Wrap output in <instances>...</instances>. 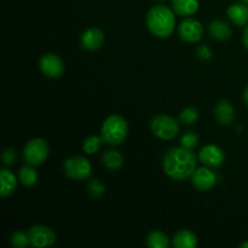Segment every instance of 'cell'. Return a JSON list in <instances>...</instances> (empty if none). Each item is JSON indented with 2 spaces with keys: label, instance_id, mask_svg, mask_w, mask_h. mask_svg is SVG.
I'll use <instances>...</instances> for the list:
<instances>
[{
  "label": "cell",
  "instance_id": "obj_1",
  "mask_svg": "<svg viewBox=\"0 0 248 248\" xmlns=\"http://www.w3.org/2000/svg\"><path fill=\"white\" fill-rule=\"evenodd\" d=\"M196 156L193 150L184 147L170 148L162 159V169L170 178L183 181L196 170Z\"/></svg>",
  "mask_w": 248,
  "mask_h": 248
},
{
  "label": "cell",
  "instance_id": "obj_2",
  "mask_svg": "<svg viewBox=\"0 0 248 248\" xmlns=\"http://www.w3.org/2000/svg\"><path fill=\"white\" fill-rule=\"evenodd\" d=\"M147 27L156 38H170L176 27L174 11L165 5H155L147 14Z\"/></svg>",
  "mask_w": 248,
  "mask_h": 248
},
{
  "label": "cell",
  "instance_id": "obj_3",
  "mask_svg": "<svg viewBox=\"0 0 248 248\" xmlns=\"http://www.w3.org/2000/svg\"><path fill=\"white\" fill-rule=\"evenodd\" d=\"M128 124L120 115H110L104 120L101 128V137L109 145H119L127 138Z\"/></svg>",
  "mask_w": 248,
  "mask_h": 248
},
{
  "label": "cell",
  "instance_id": "obj_4",
  "mask_svg": "<svg viewBox=\"0 0 248 248\" xmlns=\"http://www.w3.org/2000/svg\"><path fill=\"white\" fill-rule=\"evenodd\" d=\"M150 130L155 137L164 140H171L178 135L179 124L172 116L159 114L150 121Z\"/></svg>",
  "mask_w": 248,
  "mask_h": 248
},
{
  "label": "cell",
  "instance_id": "obj_5",
  "mask_svg": "<svg viewBox=\"0 0 248 248\" xmlns=\"http://www.w3.org/2000/svg\"><path fill=\"white\" fill-rule=\"evenodd\" d=\"M50 154V147L43 138H33L23 148V159L31 166H40Z\"/></svg>",
  "mask_w": 248,
  "mask_h": 248
},
{
  "label": "cell",
  "instance_id": "obj_6",
  "mask_svg": "<svg viewBox=\"0 0 248 248\" xmlns=\"http://www.w3.org/2000/svg\"><path fill=\"white\" fill-rule=\"evenodd\" d=\"M63 171L65 176L74 181H86L92 174L91 162L84 156H72L63 164Z\"/></svg>",
  "mask_w": 248,
  "mask_h": 248
},
{
  "label": "cell",
  "instance_id": "obj_7",
  "mask_svg": "<svg viewBox=\"0 0 248 248\" xmlns=\"http://www.w3.org/2000/svg\"><path fill=\"white\" fill-rule=\"evenodd\" d=\"M28 236L31 246L36 248L51 247L56 242V234L46 225L36 224L28 229Z\"/></svg>",
  "mask_w": 248,
  "mask_h": 248
},
{
  "label": "cell",
  "instance_id": "obj_8",
  "mask_svg": "<svg viewBox=\"0 0 248 248\" xmlns=\"http://www.w3.org/2000/svg\"><path fill=\"white\" fill-rule=\"evenodd\" d=\"M178 35L186 43H199L203 36V27L198 19L186 18L178 26Z\"/></svg>",
  "mask_w": 248,
  "mask_h": 248
},
{
  "label": "cell",
  "instance_id": "obj_9",
  "mask_svg": "<svg viewBox=\"0 0 248 248\" xmlns=\"http://www.w3.org/2000/svg\"><path fill=\"white\" fill-rule=\"evenodd\" d=\"M39 67H40L41 73L51 79L61 78L64 73V64H63L62 60L55 53H45L40 58Z\"/></svg>",
  "mask_w": 248,
  "mask_h": 248
},
{
  "label": "cell",
  "instance_id": "obj_10",
  "mask_svg": "<svg viewBox=\"0 0 248 248\" xmlns=\"http://www.w3.org/2000/svg\"><path fill=\"white\" fill-rule=\"evenodd\" d=\"M199 160L210 169H217L224 164L225 154L222 148L213 144H207L201 148L199 152Z\"/></svg>",
  "mask_w": 248,
  "mask_h": 248
},
{
  "label": "cell",
  "instance_id": "obj_11",
  "mask_svg": "<svg viewBox=\"0 0 248 248\" xmlns=\"http://www.w3.org/2000/svg\"><path fill=\"white\" fill-rule=\"evenodd\" d=\"M191 183L198 190L208 191L217 183V176L210 167H200L191 174Z\"/></svg>",
  "mask_w": 248,
  "mask_h": 248
},
{
  "label": "cell",
  "instance_id": "obj_12",
  "mask_svg": "<svg viewBox=\"0 0 248 248\" xmlns=\"http://www.w3.org/2000/svg\"><path fill=\"white\" fill-rule=\"evenodd\" d=\"M104 43V33L99 28H89L82 33L81 46L86 51H97Z\"/></svg>",
  "mask_w": 248,
  "mask_h": 248
},
{
  "label": "cell",
  "instance_id": "obj_13",
  "mask_svg": "<svg viewBox=\"0 0 248 248\" xmlns=\"http://www.w3.org/2000/svg\"><path fill=\"white\" fill-rule=\"evenodd\" d=\"M215 118L222 126H230L235 119V109L228 99H220L215 107Z\"/></svg>",
  "mask_w": 248,
  "mask_h": 248
},
{
  "label": "cell",
  "instance_id": "obj_14",
  "mask_svg": "<svg viewBox=\"0 0 248 248\" xmlns=\"http://www.w3.org/2000/svg\"><path fill=\"white\" fill-rule=\"evenodd\" d=\"M0 183H1L0 194L2 198L11 196L17 188L16 176L7 169H2L0 171Z\"/></svg>",
  "mask_w": 248,
  "mask_h": 248
},
{
  "label": "cell",
  "instance_id": "obj_15",
  "mask_svg": "<svg viewBox=\"0 0 248 248\" xmlns=\"http://www.w3.org/2000/svg\"><path fill=\"white\" fill-rule=\"evenodd\" d=\"M228 17L236 26H246L248 24V6L247 4H234L228 9Z\"/></svg>",
  "mask_w": 248,
  "mask_h": 248
},
{
  "label": "cell",
  "instance_id": "obj_16",
  "mask_svg": "<svg viewBox=\"0 0 248 248\" xmlns=\"http://www.w3.org/2000/svg\"><path fill=\"white\" fill-rule=\"evenodd\" d=\"M208 33L216 40L225 41L232 36V28H230V26L227 22L217 19V21H213L210 23Z\"/></svg>",
  "mask_w": 248,
  "mask_h": 248
},
{
  "label": "cell",
  "instance_id": "obj_17",
  "mask_svg": "<svg viewBox=\"0 0 248 248\" xmlns=\"http://www.w3.org/2000/svg\"><path fill=\"white\" fill-rule=\"evenodd\" d=\"M172 245L176 248H195L198 246V237L190 230H181L174 235Z\"/></svg>",
  "mask_w": 248,
  "mask_h": 248
},
{
  "label": "cell",
  "instance_id": "obj_18",
  "mask_svg": "<svg viewBox=\"0 0 248 248\" xmlns=\"http://www.w3.org/2000/svg\"><path fill=\"white\" fill-rule=\"evenodd\" d=\"M172 10L179 16H190L199 10V0H172Z\"/></svg>",
  "mask_w": 248,
  "mask_h": 248
},
{
  "label": "cell",
  "instance_id": "obj_19",
  "mask_svg": "<svg viewBox=\"0 0 248 248\" xmlns=\"http://www.w3.org/2000/svg\"><path fill=\"white\" fill-rule=\"evenodd\" d=\"M102 164L109 171H119L124 165V157L116 150H108L102 155Z\"/></svg>",
  "mask_w": 248,
  "mask_h": 248
},
{
  "label": "cell",
  "instance_id": "obj_20",
  "mask_svg": "<svg viewBox=\"0 0 248 248\" xmlns=\"http://www.w3.org/2000/svg\"><path fill=\"white\" fill-rule=\"evenodd\" d=\"M18 177L21 183L27 188H31V186L38 183V172L35 171L34 166H31V165L21 167L18 172Z\"/></svg>",
  "mask_w": 248,
  "mask_h": 248
},
{
  "label": "cell",
  "instance_id": "obj_21",
  "mask_svg": "<svg viewBox=\"0 0 248 248\" xmlns=\"http://www.w3.org/2000/svg\"><path fill=\"white\" fill-rule=\"evenodd\" d=\"M147 246L150 248H169L170 239L162 232L155 230V232H149L147 236Z\"/></svg>",
  "mask_w": 248,
  "mask_h": 248
},
{
  "label": "cell",
  "instance_id": "obj_22",
  "mask_svg": "<svg viewBox=\"0 0 248 248\" xmlns=\"http://www.w3.org/2000/svg\"><path fill=\"white\" fill-rule=\"evenodd\" d=\"M199 118H200V113L194 107H188V108L183 109L179 114V120L184 125H194L198 123Z\"/></svg>",
  "mask_w": 248,
  "mask_h": 248
},
{
  "label": "cell",
  "instance_id": "obj_23",
  "mask_svg": "<svg viewBox=\"0 0 248 248\" xmlns=\"http://www.w3.org/2000/svg\"><path fill=\"white\" fill-rule=\"evenodd\" d=\"M102 142H103V140H102L101 136H90L84 140L82 149L86 154H94L99 150Z\"/></svg>",
  "mask_w": 248,
  "mask_h": 248
},
{
  "label": "cell",
  "instance_id": "obj_24",
  "mask_svg": "<svg viewBox=\"0 0 248 248\" xmlns=\"http://www.w3.org/2000/svg\"><path fill=\"white\" fill-rule=\"evenodd\" d=\"M87 193L92 196V198H101V196L104 195L106 193V186L102 183L99 179L94 178L91 179L87 184Z\"/></svg>",
  "mask_w": 248,
  "mask_h": 248
},
{
  "label": "cell",
  "instance_id": "obj_25",
  "mask_svg": "<svg viewBox=\"0 0 248 248\" xmlns=\"http://www.w3.org/2000/svg\"><path fill=\"white\" fill-rule=\"evenodd\" d=\"M11 244L12 246L16 248H26L31 245V240H29L28 232H15L11 235Z\"/></svg>",
  "mask_w": 248,
  "mask_h": 248
},
{
  "label": "cell",
  "instance_id": "obj_26",
  "mask_svg": "<svg viewBox=\"0 0 248 248\" xmlns=\"http://www.w3.org/2000/svg\"><path fill=\"white\" fill-rule=\"evenodd\" d=\"M199 143V136L198 133H195L194 131H186L181 138V145L184 148H188V149L193 150L194 148L198 145Z\"/></svg>",
  "mask_w": 248,
  "mask_h": 248
},
{
  "label": "cell",
  "instance_id": "obj_27",
  "mask_svg": "<svg viewBox=\"0 0 248 248\" xmlns=\"http://www.w3.org/2000/svg\"><path fill=\"white\" fill-rule=\"evenodd\" d=\"M17 160V152L14 148H6L4 150V154H2V162H4L6 166H11L16 162Z\"/></svg>",
  "mask_w": 248,
  "mask_h": 248
},
{
  "label": "cell",
  "instance_id": "obj_28",
  "mask_svg": "<svg viewBox=\"0 0 248 248\" xmlns=\"http://www.w3.org/2000/svg\"><path fill=\"white\" fill-rule=\"evenodd\" d=\"M196 55L201 61H208L212 58V50L207 45H200L196 51Z\"/></svg>",
  "mask_w": 248,
  "mask_h": 248
},
{
  "label": "cell",
  "instance_id": "obj_29",
  "mask_svg": "<svg viewBox=\"0 0 248 248\" xmlns=\"http://www.w3.org/2000/svg\"><path fill=\"white\" fill-rule=\"evenodd\" d=\"M242 40H244V45L245 47L248 50V24L245 27L244 29V35H242Z\"/></svg>",
  "mask_w": 248,
  "mask_h": 248
},
{
  "label": "cell",
  "instance_id": "obj_30",
  "mask_svg": "<svg viewBox=\"0 0 248 248\" xmlns=\"http://www.w3.org/2000/svg\"><path fill=\"white\" fill-rule=\"evenodd\" d=\"M242 98H244L245 104H246V106L248 107V86L246 87V89H245L244 94H242Z\"/></svg>",
  "mask_w": 248,
  "mask_h": 248
},
{
  "label": "cell",
  "instance_id": "obj_31",
  "mask_svg": "<svg viewBox=\"0 0 248 248\" xmlns=\"http://www.w3.org/2000/svg\"><path fill=\"white\" fill-rule=\"evenodd\" d=\"M240 247H241V248H248V240H247V241H245L244 244L240 245Z\"/></svg>",
  "mask_w": 248,
  "mask_h": 248
},
{
  "label": "cell",
  "instance_id": "obj_32",
  "mask_svg": "<svg viewBox=\"0 0 248 248\" xmlns=\"http://www.w3.org/2000/svg\"><path fill=\"white\" fill-rule=\"evenodd\" d=\"M242 2H244V4H247L248 5V0H241Z\"/></svg>",
  "mask_w": 248,
  "mask_h": 248
},
{
  "label": "cell",
  "instance_id": "obj_33",
  "mask_svg": "<svg viewBox=\"0 0 248 248\" xmlns=\"http://www.w3.org/2000/svg\"><path fill=\"white\" fill-rule=\"evenodd\" d=\"M159 1H166V0H159Z\"/></svg>",
  "mask_w": 248,
  "mask_h": 248
}]
</instances>
